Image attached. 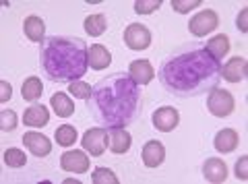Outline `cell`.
<instances>
[{
    "label": "cell",
    "instance_id": "obj_1",
    "mask_svg": "<svg viewBox=\"0 0 248 184\" xmlns=\"http://www.w3.org/2000/svg\"><path fill=\"white\" fill-rule=\"evenodd\" d=\"M157 77L170 95L178 99L199 97L221 83V60L213 58L205 46L188 44L166 56Z\"/></svg>",
    "mask_w": 248,
    "mask_h": 184
},
{
    "label": "cell",
    "instance_id": "obj_2",
    "mask_svg": "<svg viewBox=\"0 0 248 184\" xmlns=\"http://www.w3.org/2000/svg\"><path fill=\"white\" fill-rule=\"evenodd\" d=\"M141 87L128 73H114L91 87L87 110L106 128L130 126L141 112Z\"/></svg>",
    "mask_w": 248,
    "mask_h": 184
},
{
    "label": "cell",
    "instance_id": "obj_3",
    "mask_svg": "<svg viewBox=\"0 0 248 184\" xmlns=\"http://www.w3.org/2000/svg\"><path fill=\"white\" fill-rule=\"evenodd\" d=\"M40 62L54 83H75L89 68V48L81 37L50 35L40 46Z\"/></svg>",
    "mask_w": 248,
    "mask_h": 184
},
{
    "label": "cell",
    "instance_id": "obj_4",
    "mask_svg": "<svg viewBox=\"0 0 248 184\" xmlns=\"http://www.w3.org/2000/svg\"><path fill=\"white\" fill-rule=\"evenodd\" d=\"M236 108V99L228 89H213L207 97V110L215 118H228Z\"/></svg>",
    "mask_w": 248,
    "mask_h": 184
},
{
    "label": "cell",
    "instance_id": "obj_5",
    "mask_svg": "<svg viewBox=\"0 0 248 184\" xmlns=\"http://www.w3.org/2000/svg\"><path fill=\"white\" fill-rule=\"evenodd\" d=\"M124 44L135 52L147 50L151 46V31L143 23H130V25L124 29Z\"/></svg>",
    "mask_w": 248,
    "mask_h": 184
},
{
    "label": "cell",
    "instance_id": "obj_6",
    "mask_svg": "<svg viewBox=\"0 0 248 184\" xmlns=\"http://www.w3.org/2000/svg\"><path fill=\"white\" fill-rule=\"evenodd\" d=\"M217 27H219V17H217V13L211 11V9L197 13L188 23V29H190V33L195 37H203L207 33L215 31Z\"/></svg>",
    "mask_w": 248,
    "mask_h": 184
},
{
    "label": "cell",
    "instance_id": "obj_7",
    "mask_svg": "<svg viewBox=\"0 0 248 184\" xmlns=\"http://www.w3.org/2000/svg\"><path fill=\"white\" fill-rule=\"evenodd\" d=\"M83 149L91 153L93 157H99L104 155V151L108 147V128L106 126H95V128H89L87 133L83 135Z\"/></svg>",
    "mask_w": 248,
    "mask_h": 184
},
{
    "label": "cell",
    "instance_id": "obj_8",
    "mask_svg": "<svg viewBox=\"0 0 248 184\" xmlns=\"http://www.w3.org/2000/svg\"><path fill=\"white\" fill-rule=\"evenodd\" d=\"M151 120H153V126L161 130V133H172L178 126V122H180V114L172 106H161L159 110L153 112Z\"/></svg>",
    "mask_w": 248,
    "mask_h": 184
},
{
    "label": "cell",
    "instance_id": "obj_9",
    "mask_svg": "<svg viewBox=\"0 0 248 184\" xmlns=\"http://www.w3.org/2000/svg\"><path fill=\"white\" fill-rule=\"evenodd\" d=\"M60 168L71 174H85L89 170V159L83 151H66L60 155Z\"/></svg>",
    "mask_w": 248,
    "mask_h": 184
},
{
    "label": "cell",
    "instance_id": "obj_10",
    "mask_svg": "<svg viewBox=\"0 0 248 184\" xmlns=\"http://www.w3.org/2000/svg\"><path fill=\"white\" fill-rule=\"evenodd\" d=\"M248 75V62L242 56L230 58L226 64L221 66V79H226L228 83H240L244 81Z\"/></svg>",
    "mask_w": 248,
    "mask_h": 184
},
{
    "label": "cell",
    "instance_id": "obj_11",
    "mask_svg": "<svg viewBox=\"0 0 248 184\" xmlns=\"http://www.w3.org/2000/svg\"><path fill=\"white\" fill-rule=\"evenodd\" d=\"M23 143H25V147L33 153L35 157H46V155H50L52 153L50 139L46 135H42V133H35V130L23 135Z\"/></svg>",
    "mask_w": 248,
    "mask_h": 184
},
{
    "label": "cell",
    "instance_id": "obj_12",
    "mask_svg": "<svg viewBox=\"0 0 248 184\" xmlns=\"http://www.w3.org/2000/svg\"><path fill=\"white\" fill-rule=\"evenodd\" d=\"M128 75H130V79H133L137 85H149V83L153 81V77H155V71H153L149 60L139 58V60H133V62H130Z\"/></svg>",
    "mask_w": 248,
    "mask_h": 184
},
{
    "label": "cell",
    "instance_id": "obj_13",
    "mask_svg": "<svg viewBox=\"0 0 248 184\" xmlns=\"http://www.w3.org/2000/svg\"><path fill=\"white\" fill-rule=\"evenodd\" d=\"M108 147L116 155H122L130 149V143H133V137L126 128H108Z\"/></svg>",
    "mask_w": 248,
    "mask_h": 184
},
{
    "label": "cell",
    "instance_id": "obj_14",
    "mask_svg": "<svg viewBox=\"0 0 248 184\" xmlns=\"http://www.w3.org/2000/svg\"><path fill=\"white\" fill-rule=\"evenodd\" d=\"M141 157L147 168H157L164 164V159H166V147L161 145V141H147L143 145Z\"/></svg>",
    "mask_w": 248,
    "mask_h": 184
},
{
    "label": "cell",
    "instance_id": "obj_15",
    "mask_svg": "<svg viewBox=\"0 0 248 184\" xmlns=\"http://www.w3.org/2000/svg\"><path fill=\"white\" fill-rule=\"evenodd\" d=\"M203 176H205L207 182H213V184L226 182V178H228V166L223 164V159L209 157L207 162L203 164Z\"/></svg>",
    "mask_w": 248,
    "mask_h": 184
},
{
    "label": "cell",
    "instance_id": "obj_16",
    "mask_svg": "<svg viewBox=\"0 0 248 184\" xmlns=\"http://www.w3.org/2000/svg\"><path fill=\"white\" fill-rule=\"evenodd\" d=\"M23 122H25V126H33V128L46 126L50 122V112L44 104H33L23 114Z\"/></svg>",
    "mask_w": 248,
    "mask_h": 184
},
{
    "label": "cell",
    "instance_id": "obj_17",
    "mask_svg": "<svg viewBox=\"0 0 248 184\" xmlns=\"http://www.w3.org/2000/svg\"><path fill=\"white\" fill-rule=\"evenodd\" d=\"M238 143H240V139H238V133L234 128H221L213 139V147L219 153H232L238 147Z\"/></svg>",
    "mask_w": 248,
    "mask_h": 184
},
{
    "label": "cell",
    "instance_id": "obj_18",
    "mask_svg": "<svg viewBox=\"0 0 248 184\" xmlns=\"http://www.w3.org/2000/svg\"><path fill=\"white\" fill-rule=\"evenodd\" d=\"M112 62V54L104 44H93L89 48V66L93 71H104Z\"/></svg>",
    "mask_w": 248,
    "mask_h": 184
},
{
    "label": "cell",
    "instance_id": "obj_19",
    "mask_svg": "<svg viewBox=\"0 0 248 184\" xmlns=\"http://www.w3.org/2000/svg\"><path fill=\"white\" fill-rule=\"evenodd\" d=\"M23 31L29 37L31 42H44L46 40V23L42 17L37 15H29V17L23 21Z\"/></svg>",
    "mask_w": 248,
    "mask_h": 184
},
{
    "label": "cell",
    "instance_id": "obj_20",
    "mask_svg": "<svg viewBox=\"0 0 248 184\" xmlns=\"http://www.w3.org/2000/svg\"><path fill=\"white\" fill-rule=\"evenodd\" d=\"M50 106L60 118H68V116H73L75 114V104L66 93H54L50 97Z\"/></svg>",
    "mask_w": 248,
    "mask_h": 184
},
{
    "label": "cell",
    "instance_id": "obj_21",
    "mask_svg": "<svg viewBox=\"0 0 248 184\" xmlns=\"http://www.w3.org/2000/svg\"><path fill=\"white\" fill-rule=\"evenodd\" d=\"M205 50L211 54L213 58H217V60H221L223 56L230 52V37L226 35V33H219V35H215V37H211V40L207 42V46H205Z\"/></svg>",
    "mask_w": 248,
    "mask_h": 184
},
{
    "label": "cell",
    "instance_id": "obj_22",
    "mask_svg": "<svg viewBox=\"0 0 248 184\" xmlns=\"http://www.w3.org/2000/svg\"><path fill=\"white\" fill-rule=\"evenodd\" d=\"M42 91H44V85L40 77H27L21 87V95L25 102H37L42 97Z\"/></svg>",
    "mask_w": 248,
    "mask_h": 184
},
{
    "label": "cell",
    "instance_id": "obj_23",
    "mask_svg": "<svg viewBox=\"0 0 248 184\" xmlns=\"http://www.w3.org/2000/svg\"><path fill=\"white\" fill-rule=\"evenodd\" d=\"M85 31H87L91 37H99L104 35L106 27H108V21H106V15L104 13H97V15H89L87 19L83 23Z\"/></svg>",
    "mask_w": 248,
    "mask_h": 184
},
{
    "label": "cell",
    "instance_id": "obj_24",
    "mask_svg": "<svg viewBox=\"0 0 248 184\" xmlns=\"http://www.w3.org/2000/svg\"><path fill=\"white\" fill-rule=\"evenodd\" d=\"M56 143L60 147H71V145L77 143V128L73 124H62L56 128Z\"/></svg>",
    "mask_w": 248,
    "mask_h": 184
},
{
    "label": "cell",
    "instance_id": "obj_25",
    "mask_svg": "<svg viewBox=\"0 0 248 184\" xmlns=\"http://www.w3.org/2000/svg\"><path fill=\"white\" fill-rule=\"evenodd\" d=\"M91 182L93 184H118V178H116V174L112 170H108V168H95L91 174Z\"/></svg>",
    "mask_w": 248,
    "mask_h": 184
},
{
    "label": "cell",
    "instance_id": "obj_26",
    "mask_svg": "<svg viewBox=\"0 0 248 184\" xmlns=\"http://www.w3.org/2000/svg\"><path fill=\"white\" fill-rule=\"evenodd\" d=\"M4 164L9 166V168H23L27 164V157H25V153H23L21 149H6L4 151Z\"/></svg>",
    "mask_w": 248,
    "mask_h": 184
},
{
    "label": "cell",
    "instance_id": "obj_27",
    "mask_svg": "<svg viewBox=\"0 0 248 184\" xmlns=\"http://www.w3.org/2000/svg\"><path fill=\"white\" fill-rule=\"evenodd\" d=\"M68 93L73 97H79V99H87L91 95V85H87L85 81H75L68 85Z\"/></svg>",
    "mask_w": 248,
    "mask_h": 184
},
{
    "label": "cell",
    "instance_id": "obj_28",
    "mask_svg": "<svg viewBox=\"0 0 248 184\" xmlns=\"http://www.w3.org/2000/svg\"><path fill=\"white\" fill-rule=\"evenodd\" d=\"M161 6V0H137L135 2V13L137 15H151Z\"/></svg>",
    "mask_w": 248,
    "mask_h": 184
},
{
    "label": "cell",
    "instance_id": "obj_29",
    "mask_svg": "<svg viewBox=\"0 0 248 184\" xmlns=\"http://www.w3.org/2000/svg\"><path fill=\"white\" fill-rule=\"evenodd\" d=\"M0 128L2 130H15L17 128V114H15L13 110L0 112Z\"/></svg>",
    "mask_w": 248,
    "mask_h": 184
},
{
    "label": "cell",
    "instance_id": "obj_30",
    "mask_svg": "<svg viewBox=\"0 0 248 184\" xmlns=\"http://www.w3.org/2000/svg\"><path fill=\"white\" fill-rule=\"evenodd\" d=\"M199 4H201V0H172V9L176 13H190Z\"/></svg>",
    "mask_w": 248,
    "mask_h": 184
},
{
    "label": "cell",
    "instance_id": "obj_31",
    "mask_svg": "<svg viewBox=\"0 0 248 184\" xmlns=\"http://www.w3.org/2000/svg\"><path fill=\"white\" fill-rule=\"evenodd\" d=\"M236 176H238V180H242V182L248 180V155H242V157L238 159V164H236Z\"/></svg>",
    "mask_w": 248,
    "mask_h": 184
},
{
    "label": "cell",
    "instance_id": "obj_32",
    "mask_svg": "<svg viewBox=\"0 0 248 184\" xmlns=\"http://www.w3.org/2000/svg\"><path fill=\"white\" fill-rule=\"evenodd\" d=\"M246 17H248V9H242V11H240V15H238V19H236V25H238V29H240L242 33H246V31H248Z\"/></svg>",
    "mask_w": 248,
    "mask_h": 184
},
{
    "label": "cell",
    "instance_id": "obj_33",
    "mask_svg": "<svg viewBox=\"0 0 248 184\" xmlns=\"http://www.w3.org/2000/svg\"><path fill=\"white\" fill-rule=\"evenodd\" d=\"M0 87H2V95H0V102H9L11 95H13V87H11L6 81L0 83Z\"/></svg>",
    "mask_w": 248,
    "mask_h": 184
}]
</instances>
